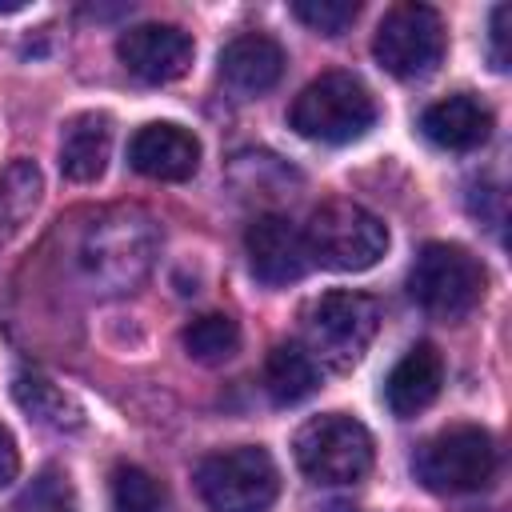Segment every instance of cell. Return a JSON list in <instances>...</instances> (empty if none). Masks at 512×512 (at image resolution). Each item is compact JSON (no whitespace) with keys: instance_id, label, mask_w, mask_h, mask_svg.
Here are the masks:
<instances>
[{"instance_id":"cell-1","label":"cell","mask_w":512,"mask_h":512,"mask_svg":"<svg viewBox=\"0 0 512 512\" xmlns=\"http://www.w3.org/2000/svg\"><path fill=\"white\" fill-rule=\"evenodd\" d=\"M380 120L372 88L352 72H324L300 88V96L288 108V124L296 136L316 144H352L372 132Z\"/></svg>"},{"instance_id":"cell-2","label":"cell","mask_w":512,"mask_h":512,"mask_svg":"<svg viewBox=\"0 0 512 512\" xmlns=\"http://www.w3.org/2000/svg\"><path fill=\"white\" fill-rule=\"evenodd\" d=\"M76 256L92 292H124L148 272L156 256V228L136 208L100 212L88 224Z\"/></svg>"},{"instance_id":"cell-3","label":"cell","mask_w":512,"mask_h":512,"mask_svg":"<svg viewBox=\"0 0 512 512\" xmlns=\"http://www.w3.org/2000/svg\"><path fill=\"white\" fill-rule=\"evenodd\" d=\"M304 348L320 368L348 372L360 364L368 344L380 332V300L352 288H332L308 300L304 308Z\"/></svg>"},{"instance_id":"cell-4","label":"cell","mask_w":512,"mask_h":512,"mask_svg":"<svg viewBox=\"0 0 512 512\" xmlns=\"http://www.w3.org/2000/svg\"><path fill=\"white\" fill-rule=\"evenodd\" d=\"M500 472V448L480 424H452L412 452V476L436 496L484 492Z\"/></svg>"},{"instance_id":"cell-5","label":"cell","mask_w":512,"mask_h":512,"mask_svg":"<svg viewBox=\"0 0 512 512\" xmlns=\"http://www.w3.org/2000/svg\"><path fill=\"white\" fill-rule=\"evenodd\" d=\"M488 288V272L480 256L452 240H428L408 268V296L420 312L436 320H464L480 308Z\"/></svg>"},{"instance_id":"cell-6","label":"cell","mask_w":512,"mask_h":512,"mask_svg":"<svg viewBox=\"0 0 512 512\" xmlns=\"http://www.w3.org/2000/svg\"><path fill=\"white\" fill-rule=\"evenodd\" d=\"M292 456H296V468L312 484L336 488V484H356L372 472L376 444H372V432L356 416L324 412L300 424V432L292 436Z\"/></svg>"},{"instance_id":"cell-7","label":"cell","mask_w":512,"mask_h":512,"mask_svg":"<svg viewBox=\"0 0 512 512\" xmlns=\"http://www.w3.org/2000/svg\"><path fill=\"white\" fill-rule=\"evenodd\" d=\"M300 232L308 244V260L328 272H368L388 252L384 220L352 200H328L312 208Z\"/></svg>"},{"instance_id":"cell-8","label":"cell","mask_w":512,"mask_h":512,"mask_svg":"<svg viewBox=\"0 0 512 512\" xmlns=\"http://www.w3.org/2000/svg\"><path fill=\"white\" fill-rule=\"evenodd\" d=\"M196 492L208 512H268L280 496V468L260 444L224 448L196 464Z\"/></svg>"},{"instance_id":"cell-9","label":"cell","mask_w":512,"mask_h":512,"mask_svg":"<svg viewBox=\"0 0 512 512\" xmlns=\"http://www.w3.org/2000/svg\"><path fill=\"white\" fill-rule=\"evenodd\" d=\"M444 48H448L444 20L432 4H420V0L392 4L384 12V20L376 24V36H372L376 64L396 80L432 76L444 60Z\"/></svg>"},{"instance_id":"cell-10","label":"cell","mask_w":512,"mask_h":512,"mask_svg":"<svg viewBox=\"0 0 512 512\" xmlns=\"http://www.w3.org/2000/svg\"><path fill=\"white\" fill-rule=\"evenodd\" d=\"M120 64L144 84H172L192 68L196 44L180 24H132L116 36Z\"/></svg>"},{"instance_id":"cell-11","label":"cell","mask_w":512,"mask_h":512,"mask_svg":"<svg viewBox=\"0 0 512 512\" xmlns=\"http://www.w3.org/2000/svg\"><path fill=\"white\" fill-rule=\"evenodd\" d=\"M244 256H248L252 276L260 284H268V288H288V284L304 280L308 268H312L304 232L288 216H280V212H264V216H256L248 224Z\"/></svg>"},{"instance_id":"cell-12","label":"cell","mask_w":512,"mask_h":512,"mask_svg":"<svg viewBox=\"0 0 512 512\" xmlns=\"http://www.w3.org/2000/svg\"><path fill=\"white\" fill-rule=\"evenodd\" d=\"M128 168L148 180L184 184L200 168V140L172 120H152L128 140Z\"/></svg>"},{"instance_id":"cell-13","label":"cell","mask_w":512,"mask_h":512,"mask_svg":"<svg viewBox=\"0 0 512 512\" xmlns=\"http://www.w3.org/2000/svg\"><path fill=\"white\" fill-rule=\"evenodd\" d=\"M440 388H444V356L436 344L420 340L392 364V372L384 380V404L392 416L412 420L436 404Z\"/></svg>"},{"instance_id":"cell-14","label":"cell","mask_w":512,"mask_h":512,"mask_svg":"<svg viewBox=\"0 0 512 512\" xmlns=\"http://www.w3.org/2000/svg\"><path fill=\"white\" fill-rule=\"evenodd\" d=\"M284 64H288V56H284L280 40H272L268 32H244V36L228 40L220 52V80L236 96L252 100L280 84Z\"/></svg>"},{"instance_id":"cell-15","label":"cell","mask_w":512,"mask_h":512,"mask_svg":"<svg viewBox=\"0 0 512 512\" xmlns=\"http://www.w3.org/2000/svg\"><path fill=\"white\" fill-rule=\"evenodd\" d=\"M420 132L444 152H476L492 136V108L472 92H452L420 112Z\"/></svg>"},{"instance_id":"cell-16","label":"cell","mask_w":512,"mask_h":512,"mask_svg":"<svg viewBox=\"0 0 512 512\" xmlns=\"http://www.w3.org/2000/svg\"><path fill=\"white\" fill-rule=\"evenodd\" d=\"M112 156V116L80 112L60 132V172L72 184H92L104 176Z\"/></svg>"},{"instance_id":"cell-17","label":"cell","mask_w":512,"mask_h":512,"mask_svg":"<svg viewBox=\"0 0 512 512\" xmlns=\"http://www.w3.org/2000/svg\"><path fill=\"white\" fill-rule=\"evenodd\" d=\"M264 392L276 408H296L320 392V364L308 356L304 344L280 340L264 356Z\"/></svg>"},{"instance_id":"cell-18","label":"cell","mask_w":512,"mask_h":512,"mask_svg":"<svg viewBox=\"0 0 512 512\" xmlns=\"http://www.w3.org/2000/svg\"><path fill=\"white\" fill-rule=\"evenodd\" d=\"M12 400L44 428L52 432H80L84 428V408L76 396H68L56 380L40 376V372H16L12 376Z\"/></svg>"},{"instance_id":"cell-19","label":"cell","mask_w":512,"mask_h":512,"mask_svg":"<svg viewBox=\"0 0 512 512\" xmlns=\"http://www.w3.org/2000/svg\"><path fill=\"white\" fill-rule=\"evenodd\" d=\"M40 196H44V176L36 160H12L0 172V248L28 224Z\"/></svg>"},{"instance_id":"cell-20","label":"cell","mask_w":512,"mask_h":512,"mask_svg":"<svg viewBox=\"0 0 512 512\" xmlns=\"http://www.w3.org/2000/svg\"><path fill=\"white\" fill-rule=\"evenodd\" d=\"M180 344L200 364H224L240 352V324L228 312H204L192 324H184Z\"/></svg>"},{"instance_id":"cell-21","label":"cell","mask_w":512,"mask_h":512,"mask_svg":"<svg viewBox=\"0 0 512 512\" xmlns=\"http://www.w3.org/2000/svg\"><path fill=\"white\" fill-rule=\"evenodd\" d=\"M108 492L112 512H168V488L140 464H116Z\"/></svg>"},{"instance_id":"cell-22","label":"cell","mask_w":512,"mask_h":512,"mask_svg":"<svg viewBox=\"0 0 512 512\" xmlns=\"http://www.w3.org/2000/svg\"><path fill=\"white\" fill-rule=\"evenodd\" d=\"M12 512H80V504H76V488H72L68 472L56 468V464L40 468V472L20 488Z\"/></svg>"},{"instance_id":"cell-23","label":"cell","mask_w":512,"mask_h":512,"mask_svg":"<svg viewBox=\"0 0 512 512\" xmlns=\"http://www.w3.org/2000/svg\"><path fill=\"white\" fill-rule=\"evenodd\" d=\"M292 16L316 36H344L360 16L356 0H292Z\"/></svg>"},{"instance_id":"cell-24","label":"cell","mask_w":512,"mask_h":512,"mask_svg":"<svg viewBox=\"0 0 512 512\" xmlns=\"http://www.w3.org/2000/svg\"><path fill=\"white\" fill-rule=\"evenodd\" d=\"M512 24V8L508 4H496L492 8V20H488V60H492V68L496 72H508V60H512V52H508V28Z\"/></svg>"},{"instance_id":"cell-25","label":"cell","mask_w":512,"mask_h":512,"mask_svg":"<svg viewBox=\"0 0 512 512\" xmlns=\"http://www.w3.org/2000/svg\"><path fill=\"white\" fill-rule=\"evenodd\" d=\"M16 476H20V448H16V436L0 424V488H8Z\"/></svg>"},{"instance_id":"cell-26","label":"cell","mask_w":512,"mask_h":512,"mask_svg":"<svg viewBox=\"0 0 512 512\" xmlns=\"http://www.w3.org/2000/svg\"><path fill=\"white\" fill-rule=\"evenodd\" d=\"M0 12H24V4H0Z\"/></svg>"},{"instance_id":"cell-27","label":"cell","mask_w":512,"mask_h":512,"mask_svg":"<svg viewBox=\"0 0 512 512\" xmlns=\"http://www.w3.org/2000/svg\"><path fill=\"white\" fill-rule=\"evenodd\" d=\"M472 512H500V508H472Z\"/></svg>"}]
</instances>
